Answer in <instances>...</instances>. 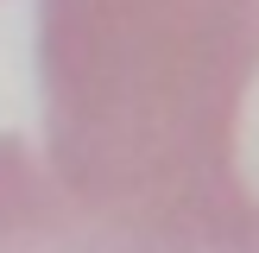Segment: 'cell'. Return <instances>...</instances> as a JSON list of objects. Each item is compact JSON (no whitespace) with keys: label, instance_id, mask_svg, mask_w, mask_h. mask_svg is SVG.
I'll use <instances>...</instances> for the list:
<instances>
[{"label":"cell","instance_id":"obj_1","mask_svg":"<svg viewBox=\"0 0 259 253\" xmlns=\"http://www.w3.org/2000/svg\"><path fill=\"white\" fill-rule=\"evenodd\" d=\"M253 76L259 0H38L45 139H0V247L259 253Z\"/></svg>","mask_w":259,"mask_h":253},{"label":"cell","instance_id":"obj_2","mask_svg":"<svg viewBox=\"0 0 259 253\" xmlns=\"http://www.w3.org/2000/svg\"><path fill=\"white\" fill-rule=\"evenodd\" d=\"M0 253H13V247H0Z\"/></svg>","mask_w":259,"mask_h":253}]
</instances>
